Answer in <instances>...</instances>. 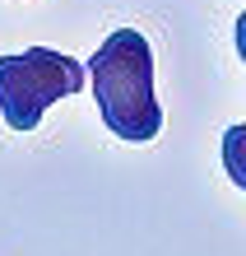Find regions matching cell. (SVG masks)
Masks as SVG:
<instances>
[{"mask_svg": "<svg viewBox=\"0 0 246 256\" xmlns=\"http://www.w3.org/2000/svg\"><path fill=\"white\" fill-rule=\"evenodd\" d=\"M233 42H237V56H242V66H246V10L237 14V28H233Z\"/></svg>", "mask_w": 246, "mask_h": 256, "instance_id": "4", "label": "cell"}, {"mask_svg": "<svg viewBox=\"0 0 246 256\" xmlns=\"http://www.w3.org/2000/svg\"><path fill=\"white\" fill-rule=\"evenodd\" d=\"M223 168H228V177L246 191V122L223 130Z\"/></svg>", "mask_w": 246, "mask_h": 256, "instance_id": "3", "label": "cell"}, {"mask_svg": "<svg viewBox=\"0 0 246 256\" xmlns=\"http://www.w3.org/2000/svg\"><path fill=\"white\" fill-rule=\"evenodd\" d=\"M84 88V66L65 52L28 47L19 56H0V116L14 130H33L51 102Z\"/></svg>", "mask_w": 246, "mask_h": 256, "instance_id": "2", "label": "cell"}, {"mask_svg": "<svg viewBox=\"0 0 246 256\" xmlns=\"http://www.w3.org/2000/svg\"><path fill=\"white\" fill-rule=\"evenodd\" d=\"M88 84H93L102 126L130 144L158 140L163 108L153 88V47L140 28H116L102 47L88 56Z\"/></svg>", "mask_w": 246, "mask_h": 256, "instance_id": "1", "label": "cell"}]
</instances>
